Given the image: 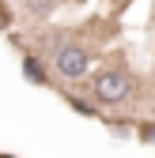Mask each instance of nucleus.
I'll use <instances>...</instances> for the list:
<instances>
[{
    "label": "nucleus",
    "mask_w": 155,
    "mask_h": 158,
    "mask_svg": "<svg viewBox=\"0 0 155 158\" xmlns=\"http://www.w3.org/2000/svg\"><path fill=\"white\" fill-rule=\"evenodd\" d=\"M87 64H91V56H87L83 45H61V49H57V75L83 79L87 75Z\"/></svg>",
    "instance_id": "f03ea898"
},
{
    "label": "nucleus",
    "mask_w": 155,
    "mask_h": 158,
    "mask_svg": "<svg viewBox=\"0 0 155 158\" xmlns=\"http://www.w3.org/2000/svg\"><path fill=\"white\" fill-rule=\"evenodd\" d=\"M23 4H27V15L42 19V15H49V11L57 8V0H23Z\"/></svg>",
    "instance_id": "7ed1b4c3"
},
{
    "label": "nucleus",
    "mask_w": 155,
    "mask_h": 158,
    "mask_svg": "<svg viewBox=\"0 0 155 158\" xmlns=\"http://www.w3.org/2000/svg\"><path fill=\"white\" fill-rule=\"evenodd\" d=\"M4 27H8V11L0 8V30H4Z\"/></svg>",
    "instance_id": "20e7f679"
},
{
    "label": "nucleus",
    "mask_w": 155,
    "mask_h": 158,
    "mask_svg": "<svg viewBox=\"0 0 155 158\" xmlns=\"http://www.w3.org/2000/svg\"><path fill=\"white\" fill-rule=\"evenodd\" d=\"M95 98L106 106H117L129 98V75L125 72H102V75H95Z\"/></svg>",
    "instance_id": "f257e3e1"
}]
</instances>
